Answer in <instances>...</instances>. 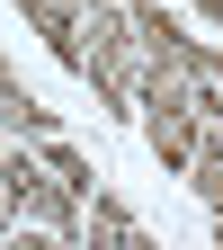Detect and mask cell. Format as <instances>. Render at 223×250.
I'll return each instance as SVG.
<instances>
[{
	"label": "cell",
	"mask_w": 223,
	"mask_h": 250,
	"mask_svg": "<svg viewBox=\"0 0 223 250\" xmlns=\"http://www.w3.org/2000/svg\"><path fill=\"white\" fill-rule=\"evenodd\" d=\"M89 241H116V250H143L152 232L134 224V206H125L116 188H89Z\"/></svg>",
	"instance_id": "obj_5"
},
{
	"label": "cell",
	"mask_w": 223,
	"mask_h": 250,
	"mask_svg": "<svg viewBox=\"0 0 223 250\" xmlns=\"http://www.w3.org/2000/svg\"><path fill=\"white\" fill-rule=\"evenodd\" d=\"M36 152H45V161L62 170V188H72V197H89V188H99V170H89V152H81V143H62V134H45Z\"/></svg>",
	"instance_id": "obj_6"
},
{
	"label": "cell",
	"mask_w": 223,
	"mask_h": 250,
	"mask_svg": "<svg viewBox=\"0 0 223 250\" xmlns=\"http://www.w3.org/2000/svg\"><path fill=\"white\" fill-rule=\"evenodd\" d=\"M81 27H89L81 81L99 89L107 116H134V89H143V27H134V0H89Z\"/></svg>",
	"instance_id": "obj_2"
},
{
	"label": "cell",
	"mask_w": 223,
	"mask_h": 250,
	"mask_svg": "<svg viewBox=\"0 0 223 250\" xmlns=\"http://www.w3.org/2000/svg\"><path fill=\"white\" fill-rule=\"evenodd\" d=\"M197 9H205V18H214V27H223V0H197Z\"/></svg>",
	"instance_id": "obj_10"
},
{
	"label": "cell",
	"mask_w": 223,
	"mask_h": 250,
	"mask_svg": "<svg viewBox=\"0 0 223 250\" xmlns=\"http://www.w3.org/2000/svg\"><path fill=\"white\" fill-rule=\"evenodd\" d=\"M0 188H9L18 224H36V232H54V241H81V232H89V197H72L45 152H27V134H18V143L0 134Z\"/></svg>",
	"instance_id": "obj_3"
},
{
	"label": "cell",
	"mask_w": 223,
	"mask_h": 250,
	"mask_svg": "<svg viewBox=\"0 0 223 250\" xmlns=\"http://www.w3.org/2000/svg\"><path fill=\"white\" fill-rule=\"evenodd\" d=\"M134 125H143V143H152V161L161 170H197V152H205V107H197V81L170 72V62H143V89H134Z\"/></svg>",
	"instance_id": "obj_1"
},
{
	"label": "cell",
	"mask_w": 223,
	"mask_h": 250,
	"mask_svg": "<svg viewBox=\"0 0 223 250\" xmlns=\"http://www.w3.org/2000/svg\"><path fill=\"white\" fill-rule=\"evenodd\" d=\"M0 125H9V134H27V143H45V134H62L45 99H9V107H0Z\"/></svg>",
	"instance_id": "obj_7"
},
{
	"label": "cell",
	"mask_w": 223,
	"mask_h": 250,
	"mask_svg": "<svg viewBox=\"0 0 223 250\" xmlns=\"http://www.w3.org/2000/svg\"><path fill=\"white\" fill-rule=\"evenodd\" d=\"M9 99H27V89H18V62L0 54V107H9Z\"/></svg>",
	"instance_id": "obj_8"
},
{
	"label": "cell",
	"mask_w": 223,
	"mask_h": 250,
	"mask_svg": "<svg viewBox=\"0 0 223 250\" xmlns=\"http://www.w3.org/2000/svg\"><path fill=\"white\" fill-rule=\"evenodd\" d=\"M18 18L27 27H36V36H45V54L62 62V72H81V0H18Z\"/></svg>",
	"instance_id": "obj_4"
},
{
	"label": "cell",
	"mask_w": 223,
	"mask_h": 250,
	"mask_svg": "<svg viewBox=\"0 0 223 250\" xmlns=\"http://www.w3.org/2000/svg\"><path fill=\"white\" fill-rule=\"evenodd\" d=\"M81 9H89V0H81Z\"/></svg>",
	"instance_id": "obj_11"
},
{
	"label": "cell",
	"mask_w": 223,
	"mask_h": 250,
	"mask_svg": "<svg viewBox=\"0 0 223 250\" xmlns=\"http://www.w3.org/2000/svg\"><path fill=\"white\" fill-rule=\"evenodd\" d=\"M9 224H18V206H9V188H0V232H9Z\"/></svg>",
	"instance_id": "obj_9"
}]
</instances>
